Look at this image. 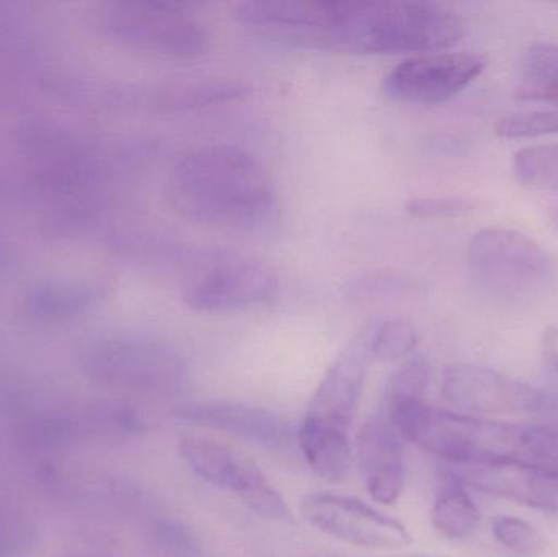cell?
<instances>
[{
    "label": "cell",
    "instance_id": "5bb4252c",
    "mask_svg": "<svg viewBox=\"0 0 558 557\" xmlns=\"http://www.w3.org/2000/svg\"><path fill=\"white\" fill-rule=\"evenodd\" d=\"M46 486L75 506L110 516H131L143 506V491L134 481L98 470L46 464L41 471Z\"/></svg>",
    "mask_w": 558,
    "mask_h": 557
},
{
    "label": "cell",
    "instance_id": "f546056e",
    "mask_svg": "<svg viewBox=\"0 0 558 557\" xmlns=\"http://www.w3.org/2000/svg\"><path fill=\"white\" fill-rule=\"evenodd\" d=\"M517 98L521 101H546V104L558 105V85H547V87L521 85L518 88Z\"/></svg>",
    "mask_w": 558,
    "mask_h": 557
},
{
    "label": "cell",
    "instance_id": "44dd1931",
    "mask_svg": "<svg viewBox=\"0 0 558 557\" xmlns=\"http://www.w3.org/2000/svg\"><path fill=\"white\" fill-rule=\"evenodd\" d=\"M432 379V365L423 355L407 359L390 376L384 391V412L405 402H423Z\"/></svg>",
    "mask_w": 558,
    "mask_h": 557
},
{
    "label": "cell",
    "instance_id": "603a6c76",
    "mask_svg": "<svg viewBox=\"0 0 558 557\" xmlns=\"http://www.w3.org/2000/svg\"><path fill=\"white\" fill-rule=\"evenodd\" d=\"M150 540L162 557H203L198 535L186 523L170 517L157 519L150 526Z\"/></svg>",
    "mask_w": 558,
    "mask_h": 557
},
{
    "label": "cell",
    "instance_id": "cb8c5ba5",
    "mask_svg": "<svg viewBox=\"0 0 558 557\" xmlns=\"http://www.w3.org/2000/svg\"><path fill=\"white\" fill-rule=\"evenodd\" d=\"M418 346V334L410 320H379L373 340L374 360L396 362L407 359Z\"/></svg>",
    "mask_w": 558,
    "mask_h": 557
},
{
    "label": "cell",
    "instance_id": "ba28073f",
    "mask_svg": "<svg viewBox=\"0 0 558 557\" xmlns=\"http://www.w3.org/2000/svg\"><path fill=\"white\" fill-rule=\"evenodd\" d=\"M468 258L482 283L505 293L537 287L550 268L549 257L536 241L507 228H487L474 234Z\"/></svg>",
    "mask_w": 558,
    "mask_h": 557
},
{
    "label": "cell",
    "instance_id": "5b68a950",
    "mask_svg": "<svg viewBox=\"0 0 558 557\" xmlns=\"http://www.w3.org/2000/svg\"><path fill=\"white\" fill-rule=\"evenodd\" d=\"M202 5L189 0L123 3L114 10V35L144 51L172 59H195L209 49V33L192 10Z\"/></svg>",
    "mask_w": 558,
    "mask_h": 557
},
{
    "label": "cell",
    "instance_id": "52a82bcc",
    "mask_svg": "<svg viewBox=\"0 0 558 557\" xmlns=\"http://www.w3.org/2000/svg\"><path fill=\"white\" fill-rule=\"evenodd\" d=\"M179 455L199 480L234 494L258 516L291 522L284 497L251 458L205 437H183Z\"/></svg>",
    "mask_w": 558,
    "mask_h": 557
},
{
    "label": "cell",
    "instance_id": "7a4b0ae2",
    "mask_svg": "<svg viewBox=\"0 0 558 557\" xmlns=\"http://www.w3.org/2000/svg\"><path fill=\"white\" fill-rule=\"evenodd\" d=\"M277 186L264 164L238 146H205L183 156L169 177V199L182 218L254 231L277 211Z\"/></svg>",
    "mask_w": 558,
    "mask_h": 557
},
{
    "label": "cell",
    "instance_id": "d4e9b609",
    "mask_svg": "<svg viewBox=\"0 0 558 557\" xmlns=\"http://www.w3.org/2000/svg\"><path fill=\"white\" fill-rule=\"evenodd\" d=\"M39 542L38 526L16 510L0 507V557L28 555Z\"/></svg>",
    "mask_w": 558,
    "mask_h": 557
},
{
    "label": "cell",
    "instance_id": "8992f818",
    "mask_svg": "<svg viewBox=\"0 0 558 557\" xmlns=\"http://www.w3.org/2000/svg\"><path fill=\"white\" fill-rule=\"evenodd\" d=\"M278 290V274L270 265L215 252L186 281L182 298L199 313H234L264 306Z\"/></svg>",
    "mask_w": 558,
    "mask_h": 557
},
{
    "label": "cell",
    "instance_id": "2e32d148",
    "mask_svg": "<svg viewBox=\"0 0 558 557\" xmlns=\"http://www.w3.org/2000/svg\"><path fill=\"white\" fill-rule=\"evenodd\" d=\"M464 486L531 509L558 513V473L527 464L446 467Z\"/></svg>",
    "mask_w": 558,
    "mask_h": 557
},
{
    "label": "cell",
    "instance_id": "ac0fdd59",
    "mask_svg": "<svg viewBox=\"0 0 558 557\" xmlns=\"http://www.w3.org/2000/svg\"><path fill=\"white\" fill-rule=\"evenodd\" d=\"M433 526L449 540H465L481 525V512L464 484L449 468L438 474V491L432 510Z\"/></svg>",
    "mask_w": 558,
    "mask_h": 557
},
{
    "label": "cell",
    "instance_id": "4316f807",
    "mask_svg": "<svg viewBox=\"0 0 558 557\" xmlns=\"http://www.w3.org/2000/svg\"><path fill=\"white\" fill-rule=\"evenodd\" d=\"M497 136L505 140H521V137H539L558 133V108L554 110L526 111L511 114L498 121L495 126Z\"/></svg>",
    "mask_w": 558,
    "mask_h": 557
},
{
    "label": "cell",
    "instance_id": "277c9868",
    "mask_svg": "<svg viewBox=\"0 0 558 557\" xmlns=\"http://www.w3.org/2000/svg\"><path fill=\"white\" fill-rule=\"evenodd\" d=\"M85 373L104 388L146 398H173L189 383L185 359L172 347L147 339L104 343L88 356Z\"/></svg>",
    "mask_w": 558,
    "mask_h": 557
},
{
    "label": "cell",
    "instance_id": "83f0119b",
    "mask_svg": "<svg viewBox=\"0 0 558 557\" xmlns=\"http://www.w3.org/2000/svg\"><path fill=\"white\" fill-rule=\"evenodd\" d=\"M523 85L547 87L558 85V45L536 43L523 58Z\"/></svg>",
    "mask_w": 558,
    "mask_h": 557
},
{
    "label": "cell",
    "instance_id": "ffe728a7",
    "mask_svg": "<svg viewBox=\"0 0 558 557\" xmlns=\"http://www.w3.org/2000/svg\"><path fill=\"white\" fill-rule=\"evenodd\" d=\"M405 275L389 268L366 270L348 278L340 288V294L348 303L367 304L392 300L409 290Z\"/></svg>",
    "mask_w": 558,
    "mask_h": 557
},
{
    "label": "cell",
    "instance_id": "9a60e30c",
    "mask_svg": "<svg viewBox=\"0 0 558 557\" xmlns=\"http://www.w3.org/2000/svg\"><path fill=\"white\" fill-rule=\"evenodd\" d=\"M356 460L367 493L376 502L392 506L407 483L402 437L389 419L374 417L357 435Z\"/></svg>",
    "mask_w": 558,
    "mask_h": 557
},
{
    "label": "cell",
    "instance_id": "30bf717a",
    "mask_svg": "<svg viewBox=\"0 0 558 557\" xmlns=\"http://www.w3.org/2000/svg\"><path fill=\"white\" fill-rule=\"evenodd\" d=\"M301 513L314 529L367 549H399L409 545L405 525L353 497L314 493L304 497Z\"/></svg>",
    "mask_w": 558,
    "mask_h": 557
},
{
    "label": "cell",
    "instance_id": "d6a6232c",
    "mask_svg": "<svg viewBox=\"0 0 558 557\" xmlns=\"http://www.w3.org/2000/svg\"><path fill=\"white\" fill-rule=\"evenodd\" d=\"M557 221H558V216H557Z\"/></svg>",
    "mask_w": 558,
    "mask_h": 557
},
{
    "label": "cell",
    "instance_id": "3957f363",
    "mask_svg": "<svg viewBox=\"0 0 558 557\" xmlns=\"http://www.w3.org/2000/svg\"><path fill=\"white\" fill-rule=\"evenodd\" d=\"M400 437L446 467L527 464L558 473V427L488 421L405 402L384 412Z\"/></svg>",
    "mask_w": 558,
    "mask_h": 557
},
{
    "label": "cell",
    "instance_id": "e0dca14e",
    "mask_svg": "<svg viewBox=\"0 0 558 557\" xmlns=\"http://www.w3.org/2000/svg\"><path fill=\"white\" fill-rule=\"evenodd\" d=\"M298 444L305 463L328 483H343L353 471L354 453L348 432L315 419L299 425Z\"/></svg>",
    "mask_w": 558,
    "mask_h": 557
},
{
    "label": "cell",
    "instance_id": "7402d4cb",
    "mask_svg": "<svg viewBox=\"0 0 558 557\" xmlns=\"http://www.w3.org/2000/svg\"><path fill=\"white\" fill-rule=\"evenodd\" d=\"M518 180L531 189L558 192V146H534L514 156Z\"/></svg>",
    "mask_w": 558,
    "mask_h": 557
},
{
    "label": "cell",
    "instance_id": "1f68e13d",
    "mask_svg": "<svg viewBox=\"0 0 558 557\" xmlns=\"http://www.w3.org/2000/svg\"><path fill=\"white\" fill-rule=\"evenodd\" d=\"M61 557H117L113 555H107V553H88V552H82V553H69V555H64Z\"/></svg>",
    "mask_w": 558,
    "mask_h": 557
},
{
    "label": "cell",
    "instance_id": "d6986e66",
    "mask_svg": "<svg viewBox=\"0 0 558 557\" xmlns=\"http://www.w3.org/2000/svg\"><path fill=\"white\" fill-rule=\"evenodd\" d=\"M252 88L235 81L180 82L149 92V105L159 111H190L242 100Z\"/></svg>",
    "mask_w": 558,
    "mask_h": 557
},
{
    "label": "cell",
    "instance_id": "4dcf8cb0",
    "mask_svg": "<svg viewBox=\"0 0 558 557\" xmlns=\"http://www.w3.org/2000/svg\"><path fill=\"white\" fill-rule=\"evenodd\" d=\"M543 359L558 375V326L549 327L543 336Z\"/></svg>",
    "mask_w": 558,
    "mask_h": 557
},
{
    "label": "cell",
    "instance_id": "f1b7e54d",
    "mask_svg": "<svg viewBox=\"0 0 558 557\" xmlns=\"http://www.w3.org/2000/svg\"><path fill=\"white\" fill-rule=\"evenodd\" d=\"M403 208L420 219H451L469 215L474 203L462 196H425L409 199Z\"/></svg>",
    "mask_w": 558,
    "mask_h": 557
},
{
    "label": "cell",
    "instance_id": "9c48e42d",
    "mask_svg": "<svg viewBox=\"0 0 558 557\" xmlns=\"http://www.w3.org/2000/svg\"><path fill=\"white\" fill-rule=\"evenodd\" d=\"M487 68L474 52H429L405 59L384 77L383 92L400 104L438 105L461 94Z\"/></svg>",
    "mask_w": 558,
    "mask_h": 557
},
{
    "label": "cell",
    "instance_id": "6da1fadb",
    "mask_svg": "<svg viewBox=\"0 0 558 557\" xmlns=\"http://www.w3.org/2000/svg\"><path fill=\"white\" fill-rule=\"evenodd\" d=\"M465 22L429 0H302L289 45L344 55H429L458 45Z\"/></svg>",
    "mask_w": 558,
    "mask_h": 557
},
{
    "label": "cell",
    "instance_id": "8fae6325",
    "mask_svg": "<svg viewBox=\"0 0 558 557\" xmlns=\"http://www.w3.org/2000/svg\"><path fill=\"white\" fill-rule=\"evenodd\" d=\"M441 391L452 405L474 414H541L544 408L543 389L471 363L446 366Z\"/></svg>",
    "mask_w": 558,
    "mask_h": 557
},
{
    "label": "cell",
    "instance_id": "484cf974",
    "mask_svg": "<svg viewBox=\"0 0 558 557\" xmlns=\"http://www.w3.org/2000/svg\"><path fill=\"white\" fill-rule=\"evenodd\" d=\"M492 532L501 546L517 555L537 556L547 548L543 533L517 517H498L492 523Z\"/></svg>",
    "mask_w": 558,
    "mask_h": 557
},
{
    "label": "cell",
    "instance_id": "4fadbf2b",
    "mask_svg": "<svg viewBox=\"0 0 558 557\" xmlns=\"http://www.w3.org/2000/svg\"><path fill=\"white\" fill-rule=\"evenodd\" d=\"M173 419L183 424L234 435L268 450H282L291 440V428L281 415L244 402H186L173 409Z\"/></svg>",
    "mask_w": 558,
    "mask_h": 557
},
{
    "label": "cell",
    "instance_id": "7c38bea8",
    "mask_svg": "<svg viewBox=\"0 0 558 557\" xmlns=\"http://www.w3.org/2000/svg\"><path fill=\"white\" fill-rule=\"evenodd\" d=\"M379 320H367L331 363L307 405L305 417L350 432L360 409Z\"/></svg>",
    "mask_w": 558,
    "mask_h": 557
}]
</instances>
